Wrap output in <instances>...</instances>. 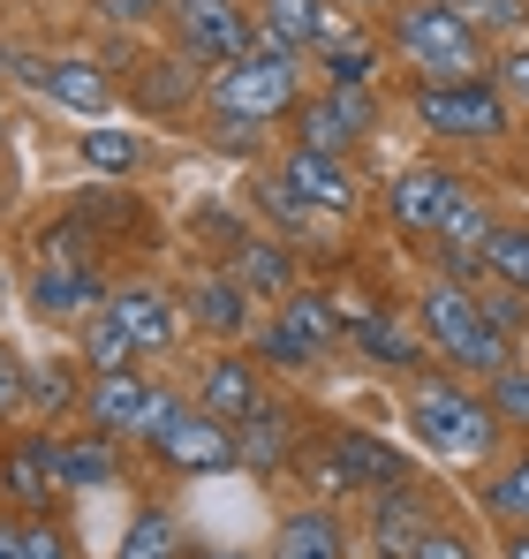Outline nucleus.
Instances as JSON below:
<instances>
[{"label":"nucleus","instance_id":"f257e3e1","mask_svg":"<svg viewBox=\"0 0 529 559\" xmlns=\"http://www.w3.org/2000/svg\"><path fill=\"white\" fill-rule=\"evenodd\" d=\"M386 46L416 69V84H469V76H484L477 31H469L446 0H401V8L386 15Z\"/></svg>","mask_w":529,"mask_h":559},{"label":"nucleus","instance_id":"f03ea898","mask_svg":"<svg viewBox=\"0 0 529 559\" xmlns=\"http://www.w3.org/2000/svg\"><path fill=\"white\" fill-rule=\"evenodd\" d=\"M409 431H416L439 462H484L507 424L492 416L484 393H469V385H454V378H416V385H409Z\"/></svg>","mask_w":529,"mask_h":559},{"label":"nucleus","instance_id":"7ed1b4c3","mask_svg":"<svg viewBox=\"0 0 529 559\" xmlns=\"http://www.w3.org/2000/svg\"><path fill=\"white\" fill-rule=\"evenodd\" d=\"M416 325H424V341L439 348L454 371H477V378L507 371V333L484 318L477 287H461V280H432L424 302H416Z\"/></svg>","mask_w":529,"mask_h":559},{"label":"nucleus","instance_id":"20e7f679","mask_svg":"<svg viewBox=\"0 0 529 559\" xmlns=\"http://www.w3.org/2000/svg\"><path fill=\"white\" fill-rule=\"evenodd\" d=\"M409 106L446 144H499L515 129V98L499 92V84H484V76H469V84H416Z\"/></svg>","mask_w":529,"mask_h":559},{"label":"nucleus","instance_id":"39448f33","mask_svg":"<svg viewBox=\"0 0 529 559\" xmlns=\"http://www.w3.org/2000/svg\"><path fill=\"white\" fill-rule=\"evenodd\" d=\"M295 462L310 468V484L326 491V499H349V491H393V484H409L416 468L401 447H386V439H371V431H333L326 447H318V462L310 454H295Z\"/></svg>","mask_w":529,"mask_h":559},{"label":"nucleus","instance_id":"423d86ee","mask_svg":"<svg viewBox=\"0 0 529 559\" xmlns=\"http://www.w3.org/2000/svg\"><path fill=\"white\" fill-rule=\"evenodd\" d=\"M212 106H220V114H250V121H272V114L303 106V98H295V53L272 46L258 31V46H250L235 69L212 76Z\"/></svg>","mask_w":529,"mask_h":559},{"label":"nucleus","instance_id":"0eeeda50","mask_svg":"<svg viewBox=\"0 0 529 559\" xmlns=\"http://www.w3.org/2000/svg\"><path fill=\"white\" fill-rule=\"evenodd\" d=\"M181 393H167V385H152V378L137 371H114L91 385V424H98V439H160L167 424H175Z\"/></svg>","mask_w":529,"mask_h":559},{"label":"nucleus","instance_id":"6e6552de","mask_svg":"<svg viewBox=\"0 0 529 559\" xmlns=\"http://www.w3.org/2000/svg\"><path fill=\"white\" fill-rule=\"evenodd\" d=\"M469 189H461V175H446V167H401L393 182H386V219L409 235V242H439V227L454 219V204H461Z\"/></svg>","mask_w":529,"mask_h":559},{"label":"nucleus","instance_id":"1a4fd4ad","mask_svg":"<svg viewBox=\"0 0 529 559\" xmlns=\"http://www.w3.org/2000/svg\"><path fill=\"white\" fill-rule=\"evenodd\" d=\"M371 129H378V92H333V84H326L318 98L295 106V144H303V152H326V159L355 152Z\"/></svg>","mask_w":529,"mask_h":559},{"label":"nucleus","instance_id":"9d476101","mask_svg":"<svg viewBox=\"0 0 529 559\" xmlns=\"http://www.w3.org/2000/svg\"><path fill=\"white\" fill-rule=\"evenodd\" d=\"M175 31H181V53L189 61H212V69H235L258 46L243 0H175Z\"/></svg>","mask_w":529,"mask_h":559},{"label":"nucleus","instance_id":"9b49d317","mask_svg":"<svg viewBox=\"0 0 529 559\" xmlns=\"http://www.w3.org/2000/svg\"><path fill=\"white\" fill-rule=\"evenodd\" d=\"M432 530H439V491L424 476H409V484L371 499V552L378 559H409Z\"/></svg>","mask_w":529,"mask_h":559},{"label":"nucleus","instance_id":"f8f14e48","mask_svg":"<svg viewBox=\"0 0 529 559\" xmlns=\"http://www.w3.org/2000/svg\"><path fill=\"white\" fill-rule=\"evenodd\" d=\"M152 454H160V462H175V468H189V476H220V468H235V462H243L235 431H227L220 416L189 408V401L175 408V424H167V431L152 439Z\"/></svg>","mask_w":529,"mask_h":559},{"label":"nucleus","instance_id":"ddd939ff","mask_svg":"<svg viewBox=\"0 0 529 559\" xmlns=\"http://www.w3.org/2000/svg\"><path fill=\"white\" fill-rule=\"evenodd\" d=\"M264 38L287 53H326L349 38V15L333 0H264Z\"/></svg>","mask_w":529,"mask_h":559},{"label":"nucleus","instance_id":"4468645a","mask_svg":"<svg viewBox=\"0 0 529 559\" xmlns=\"http://www.w3.org/2000/svg\"><path fill=\"white\" fill-rule=\"evenodd\" d=\"M31 310H38L46 325L91 318V310H106V280H98V265H38V280H31Z\"/></svg>","mask_w":529,"mask_h":559},{"label":"nucleus","instance_id":"2eb2a0df","mask_svg":"<svg viewBox=\"0 0 529 559\" xmlns=\"http://www.w3.org/2000/svg\"><path fill=\"white\" fill-rule=\"evenodd\" d=\"M235 447H243V468H250V476H272V468L295 462L310 439H303V416H295L287 401H264L258 416L235 431Z\"/></svg>","mask_w":529,"mask_h":559},{"label":"nucleus","instance_id":"dca6fc26","mask_svg":"<svg viewBox=\"0 0 529 559\" xmlns=\"http://www.w3.org/2000/svg\"><path fill=\"white\" fill-rule=\"evenodd\" d=\"M106 318L121 325V341H129L137 356L181 341V318H175V302H167L160 287H121V295H106Z\"/></svg>","mask_w":529,"mask_h":559},{"label":"nucleus","instance_id":"f3484780","mask_svg":"<svg viewBox=\"0 0 529 559\" xmlns=\"http://www.w3.org/2000/svg\"><path fill=\"white\" fill-rule=\"evenodd\" d=\"M280 182L295 189L310 212H355V175L341 167V159H326V152H287V167H280Z\"/></svg>","mask_w":529,"mask_h":559},{"label":"nucleus","instance_id":"a211bd4d","mask_svg":"<svg viewBox=\"0 0 529 559\" xmlns=\"http://www.w3.org/2000/svg\"><path fill=\"white\" fill-rule=\"evenodd\" d=\"M264 559H349V537H341L333 507H295V514L272 530Z\"/></svg>","mask_w":529,"mask_h":559},{"label":"nucleus","instance_id":"6ab92c4d","mask_svg":"<svg viewBox=\"0 0 529 559\" xmlns=\"http://www.w3.org/2000/svg\"><path fill=\"white\" fill-rule=\"evenodd\" d=\"M197 408H204V416H220L227 431H243V424L264 408L258 371H250V364H235V356H220V364L204 371V401H197Z\"/></svg>","mask_w":529,"mask_h":559},{"label":"nucleus","instance_id":"aec40b11","mask_svg":"<svg viewBox=\"0 0 529 559\" xmlns=\"http://www.w3.org/2000/svg\"><path fill=\"white\" fill-rule=\"evenodd\" d=\"M0 484H8V507H23V514H46V507H54L46 431H31V439H15V447H8V462H0Z\"/></svg>","mask_w":529,"mask_h":559},{"label":"nucleus","instance_id":"412c9836","mask_svg":"<svg viewBox=\"0 0 529 559\" xmlns=\"http://www.w3.org/2000/svg\"><path fill=\"white\" fill-rule=\"evenodd\" d=\"M189 318L235 341V333H250V287H243L235 273H204V280H189Z\"/></svg>","mask_w":529,"mask_h":559},{"label":"nucleus","instance_id":"4be33fe9","mask_svg":"<svg viewBox=\"0 0 529 559\" xmlns=\"http://www.w3.org/2000/svg\"><path fill=\"white\" fill-rule=\"evenodd\" d=\"M272 325H280V333H287V341H295L303 356H318V348L349 341V318H341V310H333L326 295H287V310H280Z\"/></svg>","mask_w":529,"mask_h":559},{"label":"nucleus","instance_id":"5701e85b","mask_svg":"<svg viewBox=\"0 0 529 559\" xmlns=\"http://www.w3.org/2000/svg\"><path fill=\"white\" fill-rule=\"evenodd\" d=\"M38 84H46V98H54V106H69V114H91V121L114 106V84H106L91 61H54V69H38Z\"/></svg>","mask_w":529,"mask_h":559},{"label":"nucleus","instance_id":"b1692460","mask_svg":"<svg viewBox=\"0 0 529 559\" xmlns=\"http://www.w3.org/2000/svg\"><path fill=\"white\" fill-rule=\"evenodd\" d=\"M46 468H54V491H84V484H106V476H114V447H106V439L61 447V439L46 431Z\"/></svg>","mask_w":529,"mask_h":559},{"label":"nucleus","instance_id":"393cba45","mask_svg":"<svg viewBox=\"0 0 529 559\" xmlns=\"http://www.w3.org/2000/svg\"><path fill=\"white\" fill-rule=\"evenodd\" d=\"M349 341L363 348V356H378L386 371H416V364H424V348H416V341H409V333H401L386 310H363V318H349Z\"/></svg>","mask_w":529,"mask_h":559},{"label":"nucleus","instance_id":"a878e982","mask_svg":"<svg viewBox=\"0 0 529 559\" xmlns=\"http://www.w3.org/2000/svg\"><path fill=\"white\" fill-rule=\"evenodd\" d=\"M477 507H484L499 530H529V454H515L507 468H492L484 491H477Z\"/></svg>","mask_w":529,"mask_h":559},{"label":"nucleus","instance_id":"bb28decb","mask_svg":"<svg viewBox=\"0 0 529 559\" xmlns=\"http://www.w3.org/2000/svg\"><path fill=\"white\" fill-rule=\"evenodd\" d=\"M114 559H181V522L167 507H137L129 530H121V545H114Z\"/></svg>","mask_w":529,"mask_h":559},{"label":"nucleus","instance_id":"cd10ccee","mask_svg":"<svg viewBox=\"0 0 529 559\" xmlns=\"http://www.w3.org/2000/svg\"><path fill=\"white\" fill-rule=\"evenodd\" d=\"M235 280H243L250 295H295V258H287L280 242H243V250H235Z\"/></svg>","mask_w":529,"mask_h":559},{"label":"nucleus","instance_id":"c85d7f7f","mask_svg":"<svg viewBox=\"0 0 529 559\" xmlns=\"http://www.w3.org/2000/svg\"><path fill=\"white\" fill-rule=\"evenodd\" d=\"M484 273L499 280V287H515V295H529V219H499V227H492Z\"/></svg>","mask_w":529,"mask_h":559},{"label":"nucleus","instance_id":"c756f323","mask_svg":"<svg viewBox=\"0 0 529 559\" xmlns=\"http://www.w3.org/2000/svg\"><path fill=\"white\" fill-rule=\"evenodd\" d=\"M318 69L333 76V92H371V76H378V53H371L363 38H341V46H326V53H318Z\"/></svg>","mask_w":529,"mask_h":559},{"label":"nucleus","instance_id":"7c9ffc66","mask_svg":"<svg viewBox=\"0 0 529 559\" xmlns=\"http://www.w3.org/2000/svg\"><path fill=\"white\" fill-rule=\"evenodd\" d=\"M250 197H258V212H264V219H272V227H287V235H310V219H318V212H310V204H303L295 189L280 182V175H272V182H258Z\"/></svg>","mask_w":529,"mask_h":559},{"label":"nucleus","instance_id":"2f4dec72","mask_svg":"<svg viewBox=\"0 0 529 559\" xmlns=\"http://www.w3.org/2000/svg\"><path fill=\"white\" fill-rule=\"evenodd\" d=\"M84 159L98 167V175H129V167L144 159V144H137V136H121V129H91V136H84Z\"/></svg>","mask_w":529,"mask_h":559},{"label":"nucleus","instance_id":"473e14b6","mask_svg":"<svg viewBox=\"0 0 529 559\" xmlns=\"http://www.w3.org/2000/svg\"><path fill=\"white\" fill-rule=\"evenodd\" d=\"M492 416L515 424V431H529V371L522 364H507V371L492 378Z\"/></svg>","mask_w":529,"mask_h":559},{"label":"nucleus","instance_id":"72a5a7b5","mask_svg":"<svg viewBox=\"0 0 529 559\" xmlns=\"http://www.w3.org/2000/svg\"><path fill=\"white\" fill-rule=\"evenodd\" d=\"M477 302H484V318L515 341V333H529V295H515V287H499V280H484L477 287Z\"/></svg>","mask_w":529,"mask_h":559},{"label":"nucleus","instance_id":"f704fd0d","mask_svg":"<svg viewBox=\"0 0 529 559\" xmlns=\"http://www.w3.org/2000/svg\"><path fill=\"white\" fill-rule=\"evenodd\" d=\"M91 364H98V378H114V371H129V364H137V348L121 341V325H114L106 310L91 318Z\"/></svg>","mask_w":529,"mask_h":559},{"label":"nucleus","instance_id":"c9c22d12","mask_svg":"<svg viewBox=\"0 0 529 559\" xmlns=\"http://www.w3.org/2000/svg\"><path fill=\"white\" fill-rule=\"evenodd\" d=\"M446 8H454L469 31H515V23L529 15L522 0H446Z\"/></svg>","mask_w":529,"mask_h":559},{"label":"nucleus","instance_id":"e433bc0d","mask_svg":"<svg viewBox=\"0 0 529 559\" xmlns=\"http://www.w3.org/2000/svg\"><path fill=\"white\" fill-rule=\"evenodd\" d=\"M61 401H77V371H69V364H38V371H31V408L54 416Z\"/></svg>","mask_w":529,"mask_h":559},{"label":"nucleus","instance_id":"4c0bfd02","mask_svg":"<svg viewBox=\"0 0 529 559\" xmlns=\"http://www.w3.org/2000/svg\"><path fill=\"white\" fill-rule=\"evenodd\" d=\"M212 144H220V152H258L264 121H250V114H220V121H212Z\"/></svg>","mask_w":529,"mask_h":559},{"label":"nucleus","instance_id":"58836bf2","mask_svg":"<svg viewBox=\"0 0 529 559\" xmlns=\"http://www.w3.org/2000/svg\"><path fill=\"white\" fill-rule=\"evenodd\" d=\"M23 401H31V378H23V356H15V348L0 341V424H8V416H15Z\"/></svg>","mask_w":529,"mask_h":559},{"label":"nucleus","instance_id":"ea45409f","mask_svg":"<svg viewBox=\"0 0 529 559\" xmlns=\"http://www.w3.org/2000/svg\"><path fill=\"white\" fill-rule=\"evenodd\" d=\"M492 84L515 98V106H529V46H507V53L492 61Z\"/></svg>","mask_w":529,"mask_h":559},{"label":"nucleus","instance_id":"a19ab883","mask_svg":"<svg viewBox=\"0 0 529 559\" xmlns=\"http://www.w3.org/2000/svg\"><path fill=\"white\" fill-rule=\"evenodd\" d=\"M409 559H477V545H469L461 530H446V522H439V530H432V537H424Z\"/></svg>","mask_w":529,"mask_h":559},{"label":"nucleus","instance_id":"79ce46f5","mask_svg":"<svg viewBox=\"0 0 529 559\" xmlns=\"http://www.w3.org/2000/svg\"><path fill=\"white\" fill-rule=\"evenodd\" d=\"M23 559H69V537H61L54 522H31V530H23Z\"/></svg>","mask_w":529,"mask_h":559},{"label":"nucleus","instance_id":"37998d69","mask_svg":"<svg viewBox=\"0 0 529 559\" xmlns=\"http://www.w3.org/2000/svg\"><path fill=\"white\" fill-rule=\"evenodd\" d=\"M144 76H152V84H144V98H152V106H175V98H189V76H181V69H144Z\"/></svg>","mask_w":529,"mask_h":559},{"label":"nucleus","instance_id":"c03bdc74","mask_svg":"<svg viewBox=\"0 0 529 559\" xmlns=\"http://www.w3.org/2000/svg\"><path fill=\"white\" fill-rule=\"evenodd\" d=\"M264 356H272V364H310V356H303V348H295L280 325H264Z\"/></svg>","mask_w":529,"mask_h":559},{"label":"nucleus","instance_id":"a18cd8bd","mask_svg":"<svg viewBox=\"0 0 529 559\" xmlns=\"http://www.w3.org/2000/svg\"><path fill=\"white\" fill-rule=\"evenodd\" d=\"M499 559H529V530H507L499 537Z\"/></svg>","mask_w":529,"mask_h":559},{"label":"nucleus","instance_id":"49530a36","mask_svg":"<svg viewBox=\"0 0 529 559\" xmlns=\"http://www.w3.org/2000/svg\"><path fill=\"white\" fill-rule=\"evenodd\" d=\"M0 559H23V530L15 522H0Z\"/></svg>","mask_w":529,"mask_h":559},{"label":"nucleus","instance_id":"de8ad7c7","mask_svg":"<svg viewBox=\"0 0 529 559\" xmlns=\"http://www.w3.org/2000/svg\"><path fill=\"white\" fill-rule=\"evenodd\" d=\"M106 8H144V0H106Z\"/></svg>","mask_w":529,"mask_h":559},{"label":"nucleus","instance_id":"09e8293b","mask_svg":"<svg viewBox=\"0 0 529 559\" xmlns=\"http://www.w3.org/2000/svg\"><path fill=\"white\" fill-rule=\"evenodd\" d=\"M204 559H235V552H204Z\"/></svg>","mask_w":529,"mask_h":559},{"label":"nucleus","instance_id":"8fccbe9b","mask_svg":"<svg viewBox=\"0 0 529 559\" xmlns=\"http://www.w3.org/2000/svg\"><path fill=\"white\" fill-rule=\"evenodd\" d=\"M355 8H378V0H355Z\"/></svg>","mask_w":529,"mask_h":559},{"label":"nucleus","instance_id":"3c124183","mask_svg":"<svg viewBox=\"0 0 529 559\" xmlns=\"http://www.w3.org/2000/svg\"><path fill=\"white\" fill-rule=\"evenodd\" d=\"M0 69H8V53H0Z\"/></svg>","mask_w":529,"mask_h":559}]
</instances>
